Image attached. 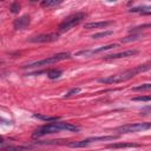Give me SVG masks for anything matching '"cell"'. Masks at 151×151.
Wrapping results in <instances>:
<instances>
[{"instance_id":"obj_7","label":"cell","mask_w":151,"mask_h":151,"mask_svg":"<svg viewBox=\"0 0 151 151\" xmlns=\"http://www.w3.org/2000/svg\"><path fill=\"white\" fill-rule=\"evenodd\" d=\"M118 47V44H110V45H105V46H101V47H98L96 50H84V51H79L76 53V55H84V57H91L93 54H97V53H100V52H104V51H107V50H112V48H116Z\"/></svg>"},{"instance_id":"obj_13","label":"cell","mask_w":151,"mask_h":151,"mask_svg":"<svg viewBox=\"0 0 151 151\" xmlns=\"http://www.w3.org/2000/svg\"><path fill=\"white\" fill-rule=\"evenodd\" d=\"M61 4V1H57V0H44L40 2V5L42 7H47V8H51V7H54L57 5Z\"/></svg>"},{"instance_id":"obj_2","label":"cell","mask_w":151,"mask_h":151,"mask_svg":"<svg viewBox=\"0 0 151 151\" xmlns=\"http://www.w3.org/2000/svg\"><path fill=\"white\" fill-rule=\"evenodd\" d=\"M79 131V127L72 123H65V122H52L48 124H45L40 127H38L34 132H33V137H42L46 134H51V133H55L59 131Z\"/></svg>"},{"instance_id":"obj_9","label":"cell","mask_w":151,"mask_h":151,"mask_svg":"<svg viewBox=\"0 0 151 151\" xmlns=\"http://www.w3.org/2000/svg\"><path fill=\"white\" fill-rule=\"evenodd\" d=\"M31 22V17L28 14H25V15H21L20 18L15 19L14 22H13V27L15 29H24L25 27H27Z\"/></svg>"},{"instance_id":"obj_5","label":"cell","mask_w":151,"mask_h":151,"mask_svg":"<svg viewBox=\"0 0 151 151\" xmlns=\"http://www.w3.org/2000/svg\"><path fill=\"white\" fill-rule=\"evenodd\" d=\"M118 136H101V137H90V138H86L84 140H79V142H72V143H68L67 145L70 147H85L92 143H96V142H105V140H113V139H117Z\"/></svg>"},{"instance_id":"obj_6","label":"cell","mask_w":151,"mask_h":151,"mask_svg":"<svg viewBox=\"0 0 151 151\" xmlns=\"http://www.w3.org/2000/svg\"><path fill=\"white\" fill-rule=\"evenodd\" d=\"M149 129H151V123H133V124H126L119 126L116 129V131L119 133H130V132H138Z\"/></svg>"},{"instance_id":"obj_22","label":"cell","mask_w":151,"mask_h":151,"mask_svg":"<svg viewBox=\"0 0 151 151\" xmlns=\"http://www.w3.org/2000/svg\"><path fill=\"white\" fill-rule=\"evenodd\" d=\"M145 110H146V111H150V112H151V107H150V106H149V107H145Z\"/></svg>"},{"instance_id":"obj_17","label":"cell","mask_w":151,"mask_h":151,"mask_svg":"<svg viewBox=\"0 0 151 151\" xmlns=\"http://www.w3.org/2000/svg\"><path fill=\"white\" fill-rule=\"evenodd\" d=\"M147 90H151V84H143L132 88V91H147Z\"/></svg>"},{"instance_id":"obj_14","label":"cell","mask_w":151,"mask_h":151,"mask_svg":"<svg viewBox=\"0 0 151 151\" xmlns=\"http://www.w3.org/2000/svg\"><path fill=\"white\" fill-rule=\"evenodd\" d=\"M61 74H63V71H60V70H50L47 72V77L50 79H58Z\"/></svg>"},{"instance_id":"obj_15","label":"cell","mask_w":151,"mask_h":151,"mask_svg":"<svg viewBox=\"0 0 151 151\" xmlns=\"http://www.w3.org/2000/svg\"><path fill=\"white\" fill-rule=\"evenodd\" d=\"M35 118L40 119V120H45V122H48V123H52V122H58V117H48V116H42V114H34Z\"/></svg>"},{"instance_id":"obj_10","label":"cell","mask_w":151,"mask_h":151,"mask_svg":"<svg viewBox=\"0 0 151 151\" xmlns=\"http://www.w3.org/2000/svg\"><path fill=\"white\" fill-rule=\"evenodd\" d=\"M136 54H138V51L137 50H127V51H123V52H119V53L105 55L104 59H106V60H110V59H120V58L132 57V55H136Z\"/></svg>"},{"instance_id":"obj_1","label":"cell","mask_w":151,"mask_h":151,"mask_svg":"<svg viewBox=\"0 0 151 151\" xmlns=\"http://www.w3.org/2000/svg\"><path fill=\"white\" fill-rule=\"evenodd\" d=\"M151 68V63H146V64H143V65H139L134 68H131V70H127L123 73H119V74H112V76H109L106 78H100L98 79L99 83H103V84H117V83H122V81H126L131 78H133L134 76L142 73V72H145L147 70Z\"/></svg>"},{"instance_id":"obj_21","label":"cell","mask_w":151,"mask_h":151,"mask_svg":"<svg viewBox=\"0 0 151 151\" xmlns=\"http://www.w3.org/2000/svg\"><path fill=\"white\" fill-rule=\"evenodd\" d=\"M80 92V87H74V88H72V90H70L66 94H65V98H68V97H72L73 94H77V93H79Z\"/></svg>"},{"instance_id":"obj_4","label":"cell","mask_w":151,"mask_h":151,"mask_svg":"<svg viewBox=\"0 0 151 151\" xmlns=\"http://www.w3.org/2000/svg\"><path fill=\"white\" fill-rule=\"evenodd\" d=\"M85 17H86L85 13H76V14H72V15L67 17L63 22H60V25H59V27H58L59 33L66 32V31L73 28L74 26L79 25V24L85 19Z\"/></svg>"},{"instance_id":"obj_3","label":"cell","mask_w":151,"mask_h":151,"mask_svg":"<svg viewBox=\"0 0 151 151\" xmlns=\"http://www.w3.org/2000/svg\"><path fill=\"white\" fill-rule=\"evenodd\" d=\"M71 55L70 53H58V54H54L52 57H47L45 59H41V60H38V61H33V63H29L27 65H25L24 67H27V68H33V67H40V66H46V65H51V64H55L58 61H61V60H65V59H68Z\"/></svg>"},{"instance_id":"obj_20","label":"cell","mask_w":151,"mask_h":151,"mask_svg":"<svg viewBox=\"0 0 151 151\" xmlns=\"http://www.w3.org/2000/svg\"><path fill=\"white\" fill-rule=\"evenodd\" d=\"M140 37V34H133V35H130V37H126V38H123L122 41L123 42H129V41H134L137 40L138 38Z\"/></svg>"},{"instance_id":"obj_16","label":"cell","mask_w":151,"mask_h":151,"mask_svg":"<svg viewBox=\"0 0 151 151\" xmlns=\"http://www.w3.org/2000/svg\"><path fill=\"white\" fill-rule=\"evenodd\" d=\"M112 33H113L112 31H103V32H99V33H94L91 38H93V39H100V38L109 37V35H111Z\"/></svg>"},{"instance_id":"obj_11","label":"cell","mask_w":151,"mask_h":151,"mask_svg":"<svg viewBox=\"0 0 151 151\" xmlns=\"http://www.w3.org/2000/svg\"><path fill=\"white\" fill-rule=\"evenodd\" d=\"M112 21H98V22H87L84 25V28L86 29H94V28H105L110 26Z\"/></svg>"},{"instance_id":"obj_12","label":"cell","mask_w":151,"mask_h":151,"mask_svg":"<svg viewBox=\"0 0 151 151\" xmlns=\"http://www.w3.org/2000/svg\"><path fill=\"white\" fill-rule=\"evenodd\" d=\"M106 147H109V149H124V147H140V145L134 144V143H114V144H109Z\"/></svg>"},{"instance_id":"obj_19","label":"cell","mask_w":151,"mask_h":151,"mask_svg":"<svg viewBox=\"0 0 151 151\" xmlns=\"http://www.w3.org/2000/svg\"><path fill=\"white\" fill-rule=\"evenodd\" d=\"M134 101H151V96H140V97H134L132 98Z\"/></svg>"},{"instance_id":"obj_18","label":"cell","mask_w":151,"mask_h":151,"mask_svg":"<svg viewBox=\"0 0 151 151\" xmlns=\"http://www.w3.org/2000/svg\"><path fill=\"white\" fill-rule=\"evenodd\" d=\"M9 11H11L12 13H14V14L19 13V11H20V4H19V2H13V4H11Z\"/></svg>"},{"instance_id":"obj_8","label":"cell","mask_w":151,"mask_h":151,"mask_svg":"<svg viewBox=\"0 0 151 151\" xmlns=\"http://www.w3.org/2000/svg\"><path fill=\"white\" fill-rule=\"evenodd\" d=\"M59 33H45V34H39L37 37H32L29 39L31 42H52L58 40Z\"/></svg>"}]
</instances>
